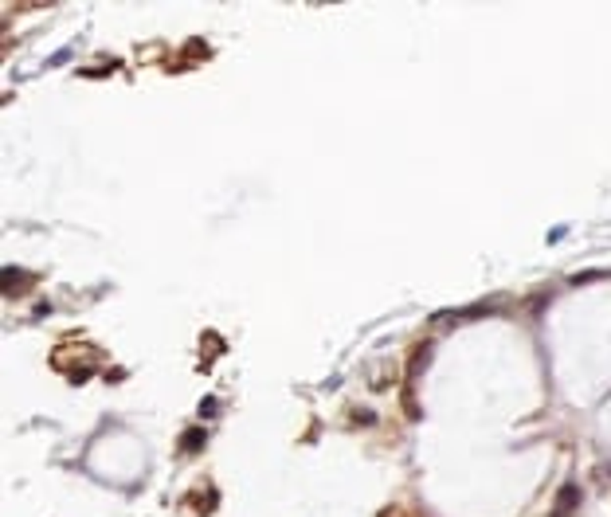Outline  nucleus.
Wrapping results in <instances>:
<instances>
[{
    "mask_svg": "<svg viewBox=\"0 0 611 517\" xmlns=\"http://www.w3.org/2000/svg\"><path fill=\"white\" fill-rule=\"evenodd\" d=\"M580 486L576 482H564L561 486V494H557V502H552V509H549V517H572L576 509H580Z\"/></svg>",
    "mask_w": 611,
    "mask_h": 517,
    "instance_id": "obj_1",
    "label": "nucleus"
},
{
    "mask_svg": "<svg viewBox=\"0 0 611 517\" xmlns=\"http://www.w3.org/2000/svg\"><path fill=\"white\" fill-rule=\"evenodd\" d=\"M32 282H36V278L28 275V271H20V266H4V271H0V290H4L8 298L24 294V290L32 286Z\"/></svg>",
    "mask_w": 611,
    "mask_h": 517,
    "instance_id": "obj_2",
    "label": "nucleus"
},
{
    "mask_svg": "<svg viewBox=\"0 0 611 517\" xmlns=\"http://www.w3.org/2000/svg\"><path fill=\"white\" fill-rule=\"evenodd\" d=\"M428 361H431V341L428 345H419V353L412 357V369H408V380H419L423 376V369H428Z\"/></svg>",
    "mask_w": 611,
    "mask_h": 517,
    "instance_id": "obj_3",
    "label": "nucleus"
},
{
    "mask_svg": "<svg viewBox=\"0 0 611 517\" xmlns=\"http://www.w3.org/2000/svg\"><path fill=\"white\" fill-rule=\"evenodd\" d=\"M204 439H208V435L200 431V427H192V431L181 439V451H200V447H204Z\"/></svg>",
    "mask_w": 611,
    "mask_h": 517,
    "instance_id": "obj_4",
    "label": "nucleus"
},
{
    "mask_svg": "<svg viewBox=\"0 0 611 517\" xmlns=\"http://www.w3.org/2000/svg\"><path fill=\"white\" fill-rule=\"evenodd\" d=\"M592 278H599V271H584V275H572V286H580V282H592Z\"/></svg>",
    "mask_w": 611,
    "mask_h": 517,
    "instance_id": "obj_5",
    "label": "nucleus"
}]
</instances>
